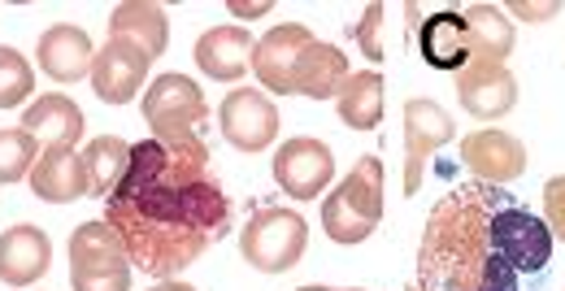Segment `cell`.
Returning <instances> with one entry per match:
<instances>
[{
    "instance_id": "cell-20",
    "label": "cell",
    "mask_w": 565,
    "mask_h": 291,
    "mask_svg": "<svg viewBox=\"0 0 565 291\" xmlns=\"http://www.w3.org/2000/svg\"><path fill=\"white\" fill-rule=\"evenodd\" d=\"M109 40H127V44L143 48L148 57H161L170 44V18L152 0H127L109 13Z\"/></svg>"
},
{
    "instance_id": "cell-4",
    "label": "cell",
    "mask_w": 565,
    "mask_h": 291,
    "mask_svg": "<svg viewBox=\"0 0 565 291\" xmlns=\"http://www.w3.org/2000/svg\"><path fill=\"white\" fill-rule=\"evenodd\" d=\"M74 291H131V257L105 218L78 222L71 230Z\"/></svg>"
},
{
    "instance_id": "cell-18",
    "label": "cell",
    "mask_w": 565,
    "mask_h": 291,
    "mask_svg": "<svg viewBox=\"0 0 565 291\" xmlns=\"http://www.w3.org/2000/svg\"><path fill=\"white\" fill-rule=\"evenodd\" d=\"M253 35L244 26H213L196 40V66L213 83H235L253 71Z\"/></svg>"
},
{
    "instance_id": "cell-28",
    "label": "cell",
    "mask_w": 565,
    "mask_h": 291,
    "mask_svg": "<svg viewBox=\"0 0 565 291\" xmlns=\"http://www.w3.org/2000/svg\"><path fill=\"white\" fill-rule=\"evenodd\" d=\"M544 222H548L553 239H562L565 244V174H557V179L544 183Z\"/></svg>"
},
{
    "instance_id": "cell-7",
    "label": "cell",
    "mask_w": 565,
    "mask_h": 291,
    "mask_svg": "<svg viewBox=\"0 0 565 291\" xmlns=\"http://www.w3.org/2000/svg\"><path fill=\"white\" fill-rule=\"evenodd\" d=\"M279 109L262 87H235L222 105H217V127L222 140L239 152H266L279 140Z\"/></svg>"
},
{
    "instance_id": "cell-16",
    "label": "cell",
    "mask_w": 565,
    "mask_h": 291,
    "mask_svg": "<svg viewBox=\"0 0 565 291\" xmlns=\"http://www.w3.org/2000/svg\"><path fill=\"white\" fill-rule=\"evenodd\" d=\"M35 62L40 71L49 74L53 83H78L92 74V62H96V48L87 40L83 26H71V22H57L40 35L35 44Z\"/></svg>"
},
{
    "instance_id": "cell-12",
    "label": "cell",
    "mask_w": 565,
    "mask_h": 291,
    "mask_svg": "<svg viewBox=\"0 0 565 291\" xmlns=\"http://www.w3.org/2000/svg\"><path fill=\"white\" fill-rule=\"evenodd\" d=\"M313 48V31L300 26V22H279L270 35H262L253 44V74L266 91H279V96H291V78H296V66L300 57Z\"/></svg>"
},
{
    "instance_id": "cell-26",
    "label": "cell",
    "mask_w": 565,
    "mask_h": 291,
    "mask_svg": "<svg viewBox=\"0 0 565 291\" xmlns=\"http://www.w3.org/2000/svg\"><path fill=\"white\" fill-rule=\"evenodd\" d=\"M35 136H26L22 127L0 131V183H22L35 165Z\"/></svg>"
},
{
    "instance_id": "cell-15",
    "label": "cell",
    "mask_w": 565,
    "mask_h": 291,
    "mask_svg": "<svg viewBox=\"0 0 565 291\" xmlns=\"http://www.w3.org/2000/svg\"><path fill=\"white\" fill-rule=\"evenodd\" d=\"M457 100L470 118H504L513 105H518V78L509 66H479L470 62L466 71L457 74Z\"/></svg>"
},
{
    "instance_id": "cell-32",
    "label": "cell",
    "mask_w": 565,
    "mask_h": 291,
    "mask_svg": "<svg viewBox=\"0 0 565 291\" xmlns=\"http://www.w3.org/2000/svg\"><path fill=\"white\" fill-rule=\"evenodd\" d=\"M296 291H331V288H296Z\"/></svg>"
},
{
    "instance_id": "cell-25",
    "label": "cell",
    "mask_w": 565,
    "mask_h": 291,
    "mask_svg": "<svg viewBox=\"0 0 565 291\" xmlns=\"http://www.w3.org/2000/svg\"><path fill=\"white\" fill-rule=\"evenodd\" d=\"M35 96V71L18 48L0 44V109H18Z\"/></svg>"
},
{
    "instance_id": "cell-1",
    "label": "cell",
    "mask_w": 565,
    "mask_h": 291,
    "mask_svg": "<svg viewBox=\"0 0 565 291\" xmlns=\"http://www.w3.org/2000/svg\"><path fill=\"white\" fill-rule=\"evenodd\" d=\"M105 222L118 230L131 266L174 279L231 230V201L213 174L201 136L131 144L122 183L105 196Z\"/></svg>"
},
{
    "instance_id": "cell-5",
    "label": "cell",
    "mask_w": 565,
    "mask_h": 291,
    "mask_svg": "<svg viewBox=\"0 0 565 291\" xmlns=\"http://www.w3.org/2000/svg\"><path fill=\"white\" fill-rule=\"evenodd\" d=\"M309 244V222L300 218L296 209H257L253 218L244 222V261L262 274H287Z\"/></svg>"
},
{
    "instance_id": "cell-13",
    "label": "cell",
    "mask_w": 565,
    "mask_h": 291,
    "mask_svg": "<svg viewBox=\"0 0 565 291\" xmlns=\"http://www.w3.org/2000/svg\"><path fill=\"white\" fill-rule=\"evenodd\" d=\"M148 66H152V57L143 48L127 44V40H109L105 48H96L87 78L105 105H131L140 96V83H148Z\"/></svg>"
},
{
    "instance_id": "cell-23",
    "label": "cell",
    "mask_w": 565,
    "mask_h": 291,
    "mask_svg": "<svg viewBox=\"0 0 565 291\" xmlns=\"http://www.w3.org/2000/svg\"><path fill=\"white\" fill-rule=\"evenodd\" d=\"M340 105V122L353 127V131H379L383 122V105H387V83L379 71H361L349 74L344 91L335 96Z\"/></svg>"
},
{
    "instance_id": "cell-21",
    "label": "cell",
    "mask_w": 565,
    "mask_h": 291,
    "mask_svg": "<svg viewBox=\"0 0 565 291\" xmlns=\"http://www.w3.org/2000/svg\"><path fill=\"white\" fill-rule=\"evenodd\" d=\"M349 74L353 71H349L344 48L313 40V48H309V53L300 57V66H296L291 91H296V96H309V100H335V96L344 91Z\"/></svg>"
},
{
    "instance_id": "cell-2",
    "label": "cell",
    "mask_w": 565,
    "mask_h": 291,
    "mask_svg": "<svg viewBox=\"0 0 565 291\" xmlns=\"http://www.w3.org/2000/svg\"><path fill=\"white\" fill-rule=\"evenodd\" d=\"M553 230L492 183L452 187L423 226L418 291H531L553 261Z\"/></svg>"
},
{
    "instance_id": "cell-8",
    "label": "cell",
    "mask_w": 565,
    "mask_h": 291,
    "mask_svg": "<svg viewBox=\"0 0 565 291\" xmlns=\"http://www.w3.org/2000/svg\"><path fill=\"white\" fill-rule=\"evenodd\" d=\"M405 13H409V26L418 31V53H423V62L430 71L461 74L475 62L470 26H466L461 9H439V13L418 18V4H405Z\"/></svg>"
},
{
    "instance_id": "cell-29",
    "label": "cell",
    "mask_w": 565,
    "mask_h": 291,
    "mask_svg": "<svg viewBox=\"0 0 565 291\" xmlns=\"http://www.w3.org/2000/svg\"><path fill=\"white\" fill-rule=\"evenodd\" d=\"M504 13H513L522 22H548V18L562 13V0H509Z\"/></svg>"
},
{
    "instance_id": "cell-30",
    "label": "cell",
    "mask_w": 565,
    "mask_h": 291,
    "mask_svg": "<svg viewBox=\"0 0 565 291\" xmlns=\"http://www.w3.org/2000/svg\"><path fill=\"white\" fill-rule=\"evenodd\" d=\"M226 9H231L235 18H244V22H253V18H262V13H270L275 4H270V0H257V4H244V0H231Z\"/></svg>"
},
{
    "instance_id": "cell-9",
    "label": "cell",
    "mask_w": 565,
    "mask_h": 291,
    "mask_svg": "<svg viewBox=\"0 0 565 291\" xmlns=\"http://www.w3.org/2000/svg\"><path fill=\"white\" fill-rule=\"evenodd\" d=\"M335 179V157L331 148L313 136H296V140H282L275 152V183L279 192H287L291 201H313L331 187Z\"/></svg>"
},
{
    "instance_id": "cell-31",
    "label": "cell",
    "mask_w": 565,
    "mask_h": 291,
    "mask_svg": "<svg viewBox=\"0 0 565 291\" xmlns=\"http://www.w3.org/2000/svg\"><path fill=\"white\" fill-rule=\"evenodd\" d=\"M152 291H196V288H188V283H179V279H166V283H157Z\"/></svg>"
},
{
    "instance_id": "cell-6",
    "label": "cell",
    "mask_w": 565,
    "mask_h": 291,
    "mask_svg": "<svg viewBox=\"0 0 565 291\" xmlns=\"http://www.w3.org/2000/svg\"><path fill=\"white\" fill-rule=\"evenodd\" d=\"M140 109H143L148 131H152V140H183V136H196V127L210 118V100H205L201 83L174 71L148 83Z\"/></svg>"
},
{
    "instance_id": "cell-33",
    "label": "cell",
    "mask_w": 565,
    "mask_h": 291,
    "mask_svg": "<svg viewBox=\"0 0 565 291\" xmlns=\"http://www.w3.org/2000/svg\"><path fill=\"white\" fill-rule=\"evenodd\" d=\"M331 291H361V288H331Z\"/></svg>"
},
{
    "instance_id": "cell-11",
    "label": "cell",
    "mask_w": 565,
    "mask_h": 291,
    "mask_svg": "<svg viewBox=\"0 0 565 291\" xmlns=\"http://www.w3.org/2000/svg\"><path fill=\"white\" fill-rule=\"evenodd\" d=\"M461 161L466 170L475 174V183H492V187H504L513 179L526 174L531 157H526V144L500 127H479L461 140Z\"/></svg>"
},
{
    "instance_id": "cell-19",
    "label": "cell",
    "mask_w": 565,
    "mask_h": 291,
    "mask_svg": "<svg viewBox=\"0 0 565 291\" xmlns=\"http://www.w3.org/2000/svg\"><path fill=\"white\" fill-rule=\"evenodd\" d=\"M83 127H87L83 109L74 105L71 96H62V91L35 96V100L26 105V114H22V131L35 136V140H49V148L53 144L74 148L83 140Z\"/></svg>"
},
{
    "instance_id": "cell-10",
    "label": "cell",
    "mask_w": 565,
    "mask_h": 291,
    "mask_svg": "<svg viewBox=\"0 0 565 291\" xmlns=\"http://www.w3.org/2000/svg\"><path fill=\"white\" fill-rule=\"evenodd\" d=\"M452 136H457V127L444 105H435L426 96L405 100V196H418L430 152L448 144Z\"/></svg>"
},
{
    "instance_id": "cell-34",
    "label": "cell",
    "mask_w": 565,
    "mask_h": 291,
    "mask_svg": "<svg viewBox=\"0 0 565 291\" xmlns=\"http://www.w3.org/2000/svg\"><path fill=\"white\" fill-rule=\"evenodd\" d=\"M409 291H418V288H409Z\"/></svg>"
},
{
    "instance_id": "cell-27",
    "label": "cell",
    "mask_w": 565,
    "mask_h": 291,
    "mask_svg": "<svg viewBox=\"0 0 565 291\" xmlns=\"http://www.w3.org/2000/svg\"><path fill=\"white\" fill-rule=\"evenodd\" d=\"M383 18H387V9L374 0V4H365L361 22H356L353 31H349L356 44H361V53H365L370 62H383V53H387V48H383Z\"/></svg>"
},
{
    "instance_id": "cell-14",
    "label": "cell",
    "mask_w": 565,
    "mask_h": 291,
    "mask_svg": "<svg viewBox=\"0 0 565 291\" xmlns=\"http://www.w3.org/2000/svg\"><path fill=\"white\" fill-rule=\"evenodd\" d=\"M53 266V239L40 226H9L0 230V283L4 288H31Z\"/></svg>"
},
{
    "instance_id": "cell-22",
    "label": "cell",
    "mask_w": 565,
    "mask_h": 291,
    "mask_svg": "<svg viewBox=\"0 0 565 291\" xmlns=\"http://www.w3.org/2000/svg\"><path fill=\"white\" fill-rule=\"evenodd\" d=\"M466 26H470V48L479 66H504V57L513 53V18L504 13V4H470L461 9Z\"/></svg>"
},
{
    "instance_id": "cell-3",
    "label": "cell",
    "mask_w": 565,
    "mask_h": 291,
    "mask_svg": "<svg viewBox=\"0 0 565 291\" xmlns=\"http://www.w3.org/2000/svg\"><path fill=\"white\" fill-rule=\"evenodd\" d=\"M387 174H383V161L374 152H365L349 170V179L322 201V230L335 239V244H365L374 235V226L383 222L387 209Z\"/></svg>"
},
{
    "instance_id": "cell-24",
    "label": "cell",
    "mask_w": 565,
    "mask_h": 291,
    "mask_svg": "<svg viewBox=\"0 0 565 291\" xmlns=\"http://www.w3.org/2000/svg\"><path fill=\"white\" fill-rule=\"evenodd\" d=\"M78 157H83V170H87V196L105 201L122 183V174L131 165V144L118 140V136H96Z\"/></svg>"
},
{
    "instance_id": "cell-17",
    "label": "cell",
    "mask_w": 565,
    "mask_h": 291,
    "mask_svg": "<svg viewBox=\"0 0 565 291\" xmlns=\"http://www.w3.org/2000/svg\"><path fill=\"white\" fill-rule=\"evenodd\" d=\"M31 192L49 205H71L78 196H87V170H83V157L66 144L44 148L31 165Z\"/></svg>"
}]
</instances>
